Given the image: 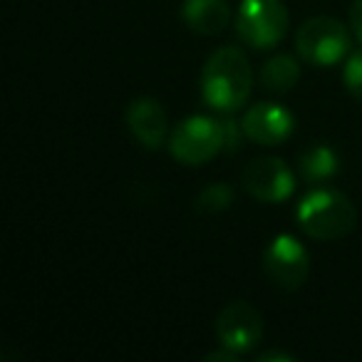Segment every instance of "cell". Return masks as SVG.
Segmentation results:
<instances>
[{
	"instance_id": "6da1fadb",
	"label": "cell",
	"mask_w": 362,
	"mask_h": 362,
	"mask_svg": "<svg viewBox=\"0 0 362 362\" xmlns=\"http://www.w3.org/2000/svg\"><path fill=\"white\" fill-rule=\"evenodd\" d=\"M253 92V70L243 50L218 47L202 70V97L218 115H233Z\"/></svg>"
},
{
	"instance_id": "7a4b0ae2",
	"label": "cell",
	"mask_w": 362,
	"mask_h": 362,
	"mask_svg": "<svg viewBox=\"0 0 362 362\" xmlns=\"http://www.w3.org/2000/svg\"><path fill=\"white\" fill-rule=\"evenodd\" d=\"M296 221L315 241H337L355 228L357 209L337 189H313L298 204Z\"/></svg>"
},
{
	"instance_id": "3957f363",
	"label": "cell",
	"mask_w": 362,
	"mask_h": 362,
	"mask_svg": "<svg viewBox=\"0 0 362 362\" xmlns=\"http://www.w3.org/2000/svg\"><path fill=\"white\" fill-rule=\"evenodd\" d=\"M221 149H226L223 122L211 119V117H202V115L187 117L169 134L171 156L187 166L206 164Z\"/></svg>"
},
{
	"instance_id": "277c9868",
	"label": "cell",
	"mask_w": 362,
	"mask_h": 362,
	"mask_svg": "<svg viewBox=\"0 0 362 362\" xmlns=\"http://www.w3.org/2000/svg\"><path fill=\"white\" fill-rule=\"evenodd\" d=\"M291 18L283 0H243L238 6L236 33L253 50H271L286 37Z\"/></svg>"
},
{
	"instance_id": "5b68a950",
	"label": "cell",
	"mask_w": 362,
	"mask_h": 362,
	"mask_svg": "<svg viewBox=\"0 0 362 362\" xmlns=\"http://www.w3.org/2000/svg\"><path fill=\"white\" fill-rule=\"evenodd\" d=\"M296 50L308 65L332 67L345 60V55L350 52V33L335 18H310L298 28Z\"/></svg>"
},
{
	"instance_id": "8992f818",
	"label": "cell",
	"mask_w": 362,
	"mask_h": 362,
	"mask_svg": "<svg viewBox=\"0 0 362 362\" xmlns=\"http://www.w3.org/2000/svg\"><path fill=\"white\" fill-rule=\"evenodd\" d=\"M241 187L261 204L288 202L296 192V174L278 156H258L241 171Z\"/></svg>"
},
{
	"instance_id": "52a82bcc",
	"label": "cell",
	"mask_w": 362,
	"mask_h": 362,
	"mask_svg": "<svg viewBox=\"0 0 362 362\" xmlns=\"http://www.w3.org/2000/svg\"><path fill=\"white\" fill-rule=\"evenodd\" d=\"M263 271L283 291H298L308 281L310 256L291 233H278L263 253Z\"/></svg>"
},
{
	"instance_id": "ba28073f",
	"label": "cell",
	"mask_w": 362,
	"mask_h": 362,
	"mask_svg": "<svg viewBox=\"0 0 362 362\" xmlns=\"http://www.w3.org/2000/svg\"><path fill=\"white\" fill-rule=\"evenodd\" d=\"M216 337L218 345L236 355L251 352L263 337L261 313L246 300L228 303L216 317Z\"/></svg>"
},
{
	"instance_id": "9c48e42d",
	"label": "cell",
	"mask_w": 362,
	"mask_h": 362,
	"mask_svg": "<svg viewBox=\"0 0 362 362\" xmlns=\"http://www.w3.org/2000/svg\"><path fill=\"white\" fill-rule=\"evenodd\" d=\"M243 134L261 146H276L286 141L296 129V117L291 110L276 105V102H258L243 115L241 119Z\"/></svg>"
},
{
	"instance_id": "30bf717a",
	"label": "cell",
	"mask_w": 362,
	"mask_h": 362,
	"mask_svg": "<svg viewBox=\"0 0 362 362\" xmlns=\"http://www.w3.org/2000/svg\"><path fill=\"white\" fill-rule=\"evenodd\" d=\"M127 127L146 149H161L169 134V117L164 107L151 97H139L127 107Z\"/></svg>"
},
{
	"instance_id": "8fae6325",
	"label": "cell",
	"mask_w": 362,
	"mask_h": 362,
	"mask_svg": "<svg viewBox=\"0 0 362 362\" xmlns=\"http://www.w3.org/2000/svg\"><path fill=\"white\" fill-rule=\"evenodd\" d=\"M181 18L197 35H218L231 23V8L226 0H184Z\"/></svg>"
},
{
	"instance_id": "7c38bea8",
	"label": "cell",
	"mask_w": 362,
	"mask_h": 362,
	"mask_svg": "<svg viewBox=\"0 0 362 362\" xmlns=\"http://www.w3.org/2000/svg\"><path fill=\"white\" fill-rule=\"evenodd\" d=\"M340 169L337 154L325 144H315L305 149L298 159V174L308 184H322V181L332 179Z\"/></svg>"
},
{
	"instance_id": "4fadbf2b",
	"label": "cell",
	"mask_w": 362,
	"mask_h": 362,
	"mask_svg": "<svg viewBox=\"0 0 362 362\" xmlns=\"http://www.w3.org/2000/svg\"><path fill=\"white\" fill-rule=\"evenodd\" d=\"M261 87L273 95H286L300 80V65L293 55H276L261 67Z\"/></svg>"
},
{
	"instance_id": "5bb4252c",
	"label": "cell",
	"mask_w": 362,
	"mask_h": 362,
	"mask_svg": "<svg viewBox=\"0 0 362 362\" xmlns=\"http://www.w3.org/2000/svg\"><path fill=\"white\" fill-rule=\"evenodd\" d=\"M233 204V189L228 184H211L197 197V209L202 214H221Z\"/></svg>"
},
{
	"instance_id": "9a60e30c",
	"label": "cell",
	"mask_w": 362,
	"mask_h": 362,
	"mask_svg": "<svg viewBox=\"0 0 362 362\" xmlns=\"http://www.w3.org/2000/svg\"><path fill=\"white\" fill-rule=\"evenodd\" d=\"M342 82H345V90L350 92L355 100L362 102V50L352 52L345 62V70H342Z\"/></svg>"
},
{
	"instance_id": "2e32d148",
	"label": "cell",
	"mask_w": 362,
	"mask_h": 362,
	"mask_svg": "<svg viewBox=\"0 0 362 362\" xmlns=\"http://www.w3.org/2000/svg\"><path fill=\"white\" fill-rule=\"evenodd\" d=\"M241 132H238V124L233 119H223V134H226V149L228 151L238 149V144H241Z\"/></svg>"
},
{
	"instance_id": "e0dca14e",
	"label": "cell",
	"mask_w": 362,
	"mask_h": 362,
	"mask_svg": "<svg viewBox=\"0 0 362 362\" xmlns=\"http://www.w3.org/2000/svg\"><path fill=\"white\" fill-rule=\"evenodd\" d=\"M350 25H352V33H355V37L362 42V0H355V3H352Z\"/></svg>"
},
{
	"instance_id": "ac0fdd59",
	"label": "cell",
	"mask_w": 362,
	"mask_h": 362,
	"mask_svg": "<svg viewBox=\"0 0 362 362\" xmlns=\"http://www.w3.org/2000/svg\"><path fill=\"white\" fill-rule=\"evenodd\" d=\"M268 360H278V362H293V355H286V352H278V350L261 352V355H258V362H268Z\"/></svg>"
},
{
	"instance_id": "d6986e66",
	"label": "cell",
	"mask_w": 362,
	"mask_h": 362,
	"mask_svg": "<svg viewBox=\"0 0 362 362\" xmlns=\"http://www.w3.org/2000/svg\"><path fill=\"white\" fill-rule=\"evenodd\" d=\"M236 352H231V350H226V347H223V352H209V355H206V360L209 362H233V360H236Z\"/></svg>"
}]
</instances>
